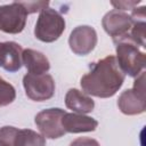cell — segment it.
Returning <instances> with one entry per match:
<instances>
[{"label": "cell", "mask_w": 146, "mask_h": 146, "mask_svg": "<svg viewBox=\"0 0 146 146\" xmlns=\"http://www.w3.org/2000/svg\"><path fill=\"white\" fill-rule=\"evenodd\" d=\"M71 50L79 56H87L97 44L96 30L89 25H80L73 29L68 38Z\"/></svg>", "instance_id": "9"}, {"label": "cell", "mask_w": 146, "mask_h": 146, "mask_svg": "<svg viewBox=\"0 0 146 146\" xmlns=\"http://www.w3.org/2000/svg\"><path fill=\"white\" fill-rule=\"evenodd\" d=\"M65 105L68 110H72L75 113L87 114L94 111L95 102L87 94L75 88H71L65 95Z\"/></svg>", "instance_id": "12"}, {"label": "cell", "mask_w": 146, "mask_h": 146, "mask_svg": "<svg viewBox=\"0 0 146 146\" xmlns=\"http://www.w3.org/2000/svg\"><path fill=\"white\" fill-rule=\"evenodd\" d=\"M119 110L125 115L141 114L146 110L145 96V71L141 72L133 82L131 89L124 90L117 99Z\"/></svg>", "instance_id": "4"}, {"label": "cell", "mask_w": 146, "mask_h": 146, "mask_svg": "<svg viewBox=\"0 0 146 146\" xmlns=\"http://www.w3.org/2000/svg\"><path fill=\"white\" fill-rule=\"evenodd\" d=\"M125 75L119 67L115 56L108 55L90 66L80 84L84 94L98 98H110L114 96L124 82Z\"/></svg>", "instance_id": "1"}, {"label": "cell", "mask_w": 146, "mask_h": 146, "mask_svg": "<svg viewBox=\"0 0 146 146\" xmlns=\"http://www.w3.org/2000/svg\"><path fill=\"white\" fill-rule=\"evenodd\" d=\"M1 46H2V42H0V56H1ZM0 67H1V65H0Z\"/></svg>", "instance_id": "20"}, {"label": "cell", "mask_w": 146, "mask_h": 146, "mask_svg": "<svg viewBox=\"0 0 146 146\" xmlns=\"http://www.w3.org/2000/svg\"><path fill=\"white\" fill-rule=\"evenodd\" d=\"M27 15L21 1L0 5V31L9 34L21 33L25 27Z\"/></svg>", "instance_id": "7"}, {"label": "cell", "mask_w": 146, "mask_h": 146, "mask_svg": "<svg viewBox=\"0 0 146 146\" xmlns=\"http://www.w3.org/2000/svg\"><path fill=\"white\" fill-rule=\"evenodd\" d=\"M16 98V90L13 84L0 76V107L11 104Z\"/></svg>", "instance_id": "15"}, {"label": "cell", "mask_w": 146, "mask_h": 146, "mask_svg": "<svg viewBox=\"0 0 146 146\" xmlns=\"http://www.w3.org/2000/svg\"><path fill=\"white\" fill-rule=\"evenodd\" d=\"M24 8L26 9L27 14H33L36 11H42L43 9L48 8L49 2L48 1H21Z\"/></svg>", "instance_id": "17"}, {"label": "cell", "mask_w": 146, "mask_h": 146, "mask_svg": "<svg viewBox=\"0 0 146 146\" xmlns=\"http://www.w3.org/2000/svg\"><path fill=\"white\" fill-rule=\"evenodd\" d=\"M13 146H46V138L34 130L17 128Z\"/></svg>", "instance_id": "14"}, {"label": "cell", "mask_w": 146, "mask_h": 146, "mask_svg": "<svg viewBox=\"0 0 146 146\" xmlns=\"http://www.w3.org/2000/svg\"><path fill=\"white\" fill-rule=\"evenodd\" d=\"M114 43L116 51L115 58L124 75L127 74L131 78H137L141 72H144L146 55L139 46L129 39H122Z\"/></svg>", "instance_id": "2"}, {"label": "cell", "mask_w": 146, "mask_h": 146, "mask_svg": "<svg viewBox=\"0 0 146 146\" xmlns=\"http://www.w3.org/2000/svg\"><path fill=\"white\" fill-rule=\"evenodd\" d=\"M22 62L30 74H44L50 70V63L46 55L34 49H24Z\"/></svg>", "instance_id": "13"}, {"label": "cell", "mask_w": 146, "mask_h": 146, "mask_svg": "<svg viewBox=\"0 0 146 146\" xmlns=\"http://www.w3.org/2000/svg\"><path fill=\"white\" fill-rule=\"evenodd\" d=\"M65 113L64 110L58 107L47 108L35 115L34 123L44 138L57 139L66 133L62 124Z\"/></svg>", "instance_id": "5"}, {"label": "cell", "mask_w": 146, "mask_h": 146, "mask_svg": "<svg viewBox=\"0 0 146 146\" xmlns=\"http://www.w3.org/2000/svg\"><path fill=\"white\" fill-rule=\"evenodd\" d=\"M102 25L105 32L112 36L113 42H116L129 36L132 27V18L125 11L113 9L105 14L102 19Z\"/></svg>", "instance_id": "8"}, {"label": "cell", "mask_w": 146, "mask_h": 146, "mask_svg": "<svg viewBox=\"0 0 146 146\" xmlns=\"http://www.w3.org/2000/svg\"><path fill=\"white\" fill-rule=\"evenodd\" d=\"M138 3H140L139 0H137V1H111V5H112L115 9L122 10V11H125V10H128V9L132 10L133 8L137 7Z\"/></svg>", "instance_id": "18"}, {"label": "cell", "mask_w": 146, "mask_h": 146, "mask_svg": "<svg viewBox=\"0 0 146 146\" xmlns=\"http://www.w3.org/2000/svg\"><path fill=\"white\" fill-rule=\"evenodd\" d=\"M22 55H23V48L17 42L14 41L2 42L1 56H0L1 67L10 73L17 72L23 66Z\"/></svg>", "instance_id": "10"}, {"label": "cell", "mask_w": 146, "mask_h": 146, "mask_svg": "<svg viewBox=\"0 0 146 146\" xmlns=\"http://www.w3.org/2000/svg\"><path fill=\"white\" fill-rule=\"evenodd\" d=\"M17 128L5 125L0 129V146H13V139Z\"/></svg>", "instance_id": "16"}, {"label": "cell", "mask_w": 146, "mask_h": 146, "mask_svg": "<svg viewBox=\"0 0 146 146\" xmlns=\"http://www.w3.org/2000/svg\"><path fill=\"white\" fill-rule=\"evenodd\" d=\"M63 128L65 132L80 133V132H91L98 127V121L91 116H87L80 113H65L63 121Z\"/></svg>", "instance_id": "11"}, {"label": "cell", "mask_w": 146, "mask_h": 146, "mask_svg": "<svg viewBox=\"0 0 146 146\" xmlns=\"http://www.w3.org/2000/svg\"><path fill=\"white\" fill-rule=\"evenodd\" d=\"M70 146H100L99 143L94 139V138H89V137H79L76 139H74Z\"/></svg>", "instance_id": "19"}, {"label": "cell", "mask_w": 146, "mask_h": 146, "mask_svg": "<svg viewBox=\"0 0 146 146\" xmlns=\"http://www.w3.org/2000/svg\"><path fill=\"white\" fill-rule=\"evenodd\" d=\"M23 86L26 96L34 102H44L55 94V81L50 74H25Z\"/></svg>", "instance_id": "6"}, {"label": "cell", "mask_w": 146, "mask_h": 146, "mask_svg": "<svg viewBox=\"0 0 146 146\" xmlns=\"http://www.w3.org/2000/svg\"><path fill=\"white\" fill-rule=\"evenodd\" d=\"M64 17L52 8H46L40 11L34 26V35L42 42H54L65 31Z\"/></svg>", "instance_id": "3"}]
</instances>
